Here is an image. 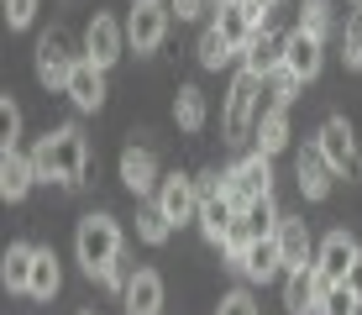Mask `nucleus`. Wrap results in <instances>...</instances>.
I'll return each mask as SVG.
<instances>
[{"label":"nucleus","instance_id":"obj_23","mask_svg":"<svg viewBox=\"0 0 362 315\" xmlns=\"http://www.w3.org/2000/svg\"><path fill=\"white\" fill-rule=\"evenodd\" d=\"M32 263H37V247H32V242H11V247H6L0 279H6L11 294H27V289H32Z\"/></svg>","mask_w":362,"mask_h":315},{"label":"nucleus","instance_id":"obj_30","mask_svg":"<svg viewBox=\"0 0 362 315\" xmlns=\"http://www.w3.org/2000/svg\"><path fill=\"white\" fill-rule=\"evenodd\" d=\"M331 16H336L331 0H305V6H299V27L315 32V37H326V32H331Z\"/></svg>","mask_w":362,"mask_h":315},{"label":"nucleus","instance_id":"obj_8","mask_svg":"<svg viewBox=\"0 0 362 315\" xmlns=\"http://www.w3.org/2000/svg\"><path fill=\"white\" fill-rule=\"evenodd\" d=\"M121 47H127V27H121L110 11H95L90 27H84V58H95L100 69H110V63L121 58Z\"/></svg>","mask_w":362,"mask_h":315},{"label":"nucleus","instance_id":"obj_42","mask_svg":"<svg viewBox=\"0 0 362 315\" xmlns=\"http://www.w3.org/2000/svg\"><path fill=\"white\" fill-rule=\"evenodd\" d=\"M357 6H362V0H357Z\"/></svg>","mask_w":362,"mask_h":315},{"label":"nucleus","instance_id":"obj_1","mask_svg":"<svg viewBox=\"0 0 362 315\" xmlns=\"http://www.w3.org/2000/svg\"><path fill=\"white\" fill-rule=\"evenodd\" d=\"M32 163H37V184H64V189H79L84 184V168H90V142H84L79 126H53L42 142L32 147Z\"/></svg>","mask_w":362,"mask_h":315},{"label":"nucleus","instance_id":"obj_16","mask_svg":"<svg viewBox=\"0 0 362 315\" xmlns=\"http://www.w3.org/2000/svg\"><path fill=\"white\" fill-rule=\"evenodd\" d=\"M236 221H242V205H236L231 195H205V200H199V231H205V242L221 247Z\"/></svg>","mask_w":362,"mask_h":315},{"label":"nucleus","instance_id":"obj_7","mask_svg":"<svg viewBox=\"0 0 362 315\" xmlns=\"http://www.w3.org/2000/svg\"><path fill=\"white\" fill-rule=\"evenodd\" d=\"M231 173V200L236 205H252V200H263V195H273V158L268 153H247L236 168H226Z\"/></svg>","mask_w":362,"mask_h":315},{"label":"nucleus","instance_id":"obj_25","mask_svg":"<svg viewBox=\"0 0 362 315\" xmlns=\"http://www.w3.org/2000/svg\"><path fill=\"white\" fill-rule=\"evenodd\" d=\"M58 284H64V268H58V258L47 247H37V263H32V289L27 294L32 299H53L58 294Z\"/></svg>","mask_w":362,"mask_h":315},{"label":"nucleus","instance_id":"obj_9","mask_svg":"<svg viewBox=\"0 0 362 315\" xmlns=\"http://www.w3.org/2000/svg\"><path fill=\"white\" fill-rule=\"evenodd\" d=\"M315 147L326 153V163H331L336 173H362V158H357V137H352V126H346V116H331L326 126H320Z\"/></svg>","mask_w":362,"mask_h":315},{"label":"nucleus","instance_id":"obj_39","mask_svg":"<svg viewBox=\"0 0 362 315\" xmlns=\"http://www.w3.org/2000/svg\"><path fill=\"white\" fill-rule=\"evenodd\" d=\"M257 6H279V0H257Z\"/></svg>","mask_w":362,"mask_h":315},{"label":"nucleus","instance_id":"obj_15","mask_svg":"<svg viewBox=\"0 0 362 315\" xmlns=\"http://www.w3.org/2000/svg\"><path fill=\"white\" fill-rule=\"evenodd\" d=\"M357 252H362V247H357L346 231H331L326 242L315 247V268H320V279H326V284H346V268L357 263Z\"/></svg>","mask_w":362,"mask_h":315},{"label":"nucleus","instance_id":"obj_12","mask_svg":"<svg viewBox=\"0 0 362 315\" xmlns=\"http://www.w3.org/2000/svg\"><path fill=\"white\" fill-rule=\"evenodd\" d=\"M158 205H163V216H168L173 226L199 221V184L184 179V173H168V179L158 184Z\"/></svg>","mask_w":362,"mask_h":315},{"label":"nucleus","instance_id":"obj_24","mask_svg":"<svg viewBox=\"0 0 362 315\" xmlns=\"http://www.w3.org/2000/svg\"><path fill=\"white\" fill-rule=\"evenodd\" d=\"M205 90H194V84H179V95H173V121H179V132H199L205 126Z\"/></svg>","mask_w":362,"mask_h":315},{"label":"nucleus","instance_id":"obj_6","mask_svg":"<svg viewBox=\"0 0 362 315\" xmlns=\"http://www.w3.org/2000/svg\"><path fill=\"white\" fill-rule=\"evenodd\" d=\"M326 279H320L315 263H299V268H284V305L289 315H320V299H326Z\"/></svg>","mask_w":362,"mask_h":315},{"label":"nucleus","instance_id":"obj_36","mask_svg":"<svg viewBox=\"0 0 362 315\" xmlns=\"http://www.w3.org/2000/svg\"><path fill=\"white\" fill-rule=\"evenodd\" d=\"M168 6H173V16H179V21H194V16H205V11H210V0H168Z\"/></svg>","mask_w":362,"mask_h":315},{"label":"nucleus","instance_id":"obj_13","mask_svg":"<svg viewBox=\"0 0 362 315\" xmlns=\"http://www.w3.org/2000/svg\"><path fill=\"white\" fill-rule=\"evenodd\" d=\"M284 63L299 74V79H315L320 74V63H326V37H315V32H305V27H294L289 37H284Z\"/></svg>","mask_w":362,"mask_h":315},{"label":"nucleus","instance_id":"obj_5","mask_svg":"<svg viewBox=\"0 0 362 315\" xmlns=\"http://www.w3.org/2000/svg\"><path fill=\"white\" fill-rule=\"evenodd\" d=\"M37 79H42L47 84V90H64V84H69V74H74V63H79V58H74V47H69V32L64 27H47L42 37H37Z\"/></svg>","mask_w":362,"mask_h":315},{"label":"nucleus","instance_id":"obj_27","mask_svg":"<svg viewBox=\"0 0 362 315\" xmlns=\"http://www.w3.org/2000/svg\"><path fill=\"white\" fill-rule=\"evenodd\" d=\"M168 231H173V221L163 216V205H158V200L136 210V236H142L147 247H163V242H168Z\"/></svg>","mask_w":362,"mask_h":315},{"label":"nucleus","instance_id":"obj_21","mask_svg":"<svg viewBox=\"0 0 362 315\" xmlns=\"http://www.w3.org/2000/svg\"><path fill=\"white\" fill-rule=\"evenodd\" d=\"M163 310V279L153 268H136L127 284V315H158Z\"/></svg>","mask_w":362,"mask_h":315},{"label":"nucleus","instance_id":"obj_10","mask_svg":"<svg viewBox=\"0 0 362 315\" xmlns=\"http://www.w3.org/2000/svg\"><path fill=\"white\" fill-rule=\"evenodd\" d=\"M32 184H37L32 153H21V147H0V200H6V205H21V200L32 195Z\"/></svg>","mask_w":362,"mask_h":315},{"label":"nucleus","instance_id":"obj_18","mask_svg":"<svg viewBox=\"0 0 362 315\" xmlns=\"http://www.w3.org/2000/svg\"><path fill=\"white\" fill-rule=\"evenodd\" d=\"M242 279H252V284H268V279H279L284 273V252H279V236H252V247H247V258H242Z\"/></svg>","mask_w":362,"mask_h":315},{"label":"nucleus","instance_id":"obj_35","mask_svg":"<svg viewBox=\"0 0 362 315\" xmlns=\"http://www.w3.org/2000/svg\"><path fill=\"white\" fill-rule=\"evenodd\" d=\"M216 315H257V305H252V294H247V289H231V294L221 299Z\"/></svg>","mask_w":362,"mask_h":315},{"label":"nucleus","instance_id":"obj_33","mask_svg":"<svg viewBox=\"0 0 362 315\" xmlns=\"http://www.w3.org/2000/svg\"><path fill=\"white\" fill-rule=\"evenodd\" d=\"M0 6H6V21H11V32L32 27V16H37V0H0Z\"/></svg>","mask_w":362,"mask_h":315},{"label":"nucleus","instance_id":"obj_26","mask_svg":"<svg viewBox=\"0 0 362 315\" xmlns=\"http://www.w3.org/2000/svg\"><path fill=\"white\" fill-rule=\"evenodd\" d=\"M194 58H199V69H221V63H231V58H236V47H231V37L221 32V27H205V32H199Z\"/></svg>","mask_w":362,"mask_h":315},{"label":"nucleus","instance_id":"obj_2","mask_svg":"<svg viewBox=\"0 0 362 315\" xmlns=\"http://www.w3.org/2000/svg\"><path fill=\"white\" fill-rule=\"evenodd\" d=\"M121 252H127V242H121V226L110 216H84L79 221V231H74V258H79V268L90 273V279H100Z\"/></svg>","mask_w":362,"mask_h":315},{"label":"nucleus","instance_id":"obj_38","mask_svg":"<svg viewBox=\"0 0 362 315\" xmlns=\"http://www.w3.org/2000/svg\"><path fill=\"white\" fill-rule=\"evenodd\" d=\"M346 289H352V294L362 299V252H357V263H352V268H346Z\"/></svg>","mask_w":362,"mask_h":315},{"label":"nucleus","instance_id":"obj_4","mask_svg":"<svg viewBox=\"0 0 362 315\" xmlns=\"http://www.w3.org/2000/svg\"><path fill=\"white\" fill-rule=\"evenodd\" d=\"M168 21H173L168 0H136L132 16H127V47L132 53H158L168 37Z\"/></svg>","mask_w":362,"mask_h":315},{"label":"nucleus","instance_id":"obj_22","mask_svg":"<svg viewBox=\"0 0 362 315\" xmlns=\"http://www.w3.org/2000/svg\"><path fill=\"white\" fill-rule=\"evenodd\" d=\"M252 142H257V153H268V158L284 153V147H289V105H268L252 126Z\"/></svg>","mask_w":362,"mask_h":315},{"label":"nucleus","instance_id":"obj_41","mask_svg":"<svg viewBox=\"0 0 362 315\" xmlns=\"http://www.w3.org/2000/svg\"><path fill=\"white\" fill-rule=\"evenodd\" d=\"M84 315H90V310H84Z\"/></svg>","mask_w":362,"mask_h":315},{"label":"nucleus","instance_id":"obj_17","mask_svg":"<svg viewBox=\"0 0 362 315\" xmlns=\"http://www.w3.org/2000/svg\"><path fill=\"white\" fill-rule=\"evenodd\" d=\"M294 179H299V195H305V200H326L336 168L326 163V153H320V147H305V153L294 158Z\"/></svg>","mask_w":362,"mask_h":315},{"label":"nucleus","instance_id":"obj_37","mask_svg":"<svg viewBox=\"0 0 362 315\" xmlns=\"http://www.w3.org/2000/svg\"><path fill=\"white\" fill-rule=\"evenodd\" d=\"M341 58H346V69H362V32H357V27L346 32V53H341Z\"/></svg>","mask_w":362,"mask_h":315},{"label":"nucleus","instance_id":"obj_40","mask_svg":"<svg viewBox=\"0 0 362 315\" xmlns=\"http://www.w3.org/2000/svg\"><path fill=\"white\" fill-rule=\"evenodd\" d=\"M357 32H362V21H357Z\"/></svg>","mask_w":362,"mask_h":315},{"label":"nucleus","instance_id":"obj_11","mask_svg":"<svg viewBox=\"0 0 362 315\" xmlns=\"http://www.w3.org/2000/svg\"><path fill=\"white\" fill-rule=\"evenodd\" d=\"M64 95L74 100V110H100L105 105V69H100L95 58H79L74 63V74H69V84H64Z\"/></svg>","mask_w":362,"mask_h":315},{"label":"nucleus","instance_id":"obj_32","mask_svg":"<svg viewBox=\"0 0 362 315\" xmlns=\"http://www.w3.org/2000/svg\"><path fill=\"white\" fill-rule=\"evenodd\" d=\"M16 137H21V110H16V100H0V147H16Z\"/></svg>","mask_w":362,"mask_h":315},{"label":"nucleus","instance_id":"obj_34","mask_svg":"<svg viewBox=\"0 0 362 315\" xmlns=\"http://www.w3.org/2000/svg\"><path fill=\"white\" fill-rule=\"evenodd\" d=\"M100 284H105V289H116V294H127V284H132V263H127V252H121V258L110 263L105 273H100Z\"/></svg>","mask_w":362,"mask_h":315},{"label":"nucleus","instance_id":"obj_14","mask_svg":"<svg viewBox=\"0 0 362 315\" xmlns=\"http://www.w3.org/2000/svg\"><path fill=\"white\" fill-rule=\"evenodd\" d=\"M121 184H127L136 200H147L158 184H163V179H158V153H153V147H136L132 142L127 153H121Z\"/></svg>","mask_w":362,"mask_h":315},{"label":"nucleus","instance_id":"obj_31","mask_svg":"<svg viewBox=\"0 0 362 315\" xmlns=\"http://www.w3.org/2000/svg\"><path fill=\"white\" fill-rule=\"evenodd\" d=\"M357 310H362V299H357L346 284H331L326 299H320V315H357Z\"/></svg>","mask_w":362,"mask_h":315},{"label":"nucleus","instance_id":"obj_3","mask_svg":"<svg viewBox=\"0 0 362 315\" xmlns=\"http://www.w3.org/2000/svg\"><path fill=\"white\" fill-rule=\"evenodd\" d=\"M263 74H252V69H242L231 79V90H226V116H221V126H226V142H247L252 137V126L257 116H263Z\"/></svg>","mask_w":362,"mask_h":315},{"label":"nucleus","instance_id":"obj_28","mask_svg":"<svg viewBox=\"0 0 362 315\" xmlns=\"http://www.w3.org/2000/svg\"><path fill=\"white\" fill-rule=\"evenodd\" d=\"M242 221L252 226V236H273L284 216H279V205H273V195H263V200H252V205L242 210Z\"/></svg>","mask_w":362,"mask_h":315},{"label":"nucleus","instance_id":"obj_20","mask_svg":"<svg viewBox=\"0 0 362 315\" xmlns=\"http://www.w3.org/2000/svg\"><path fill=\"white\" fill-rule=\"evenodd\" d=\"M284 63V37L279 32H268V27H257L252 37H247V47H242V69H252V74H268Z\"/></svg>","mask_w":362,"mask_h":315},{"label":"nucleus","instance_id":"obj_29","mask_svg":"<svg viewBox=\"0 0 362 315\" xmlns=\"http://www.w3.org/2000/svg\"><path fill=\"white\" fill-rule=\"evenodd\" d=\"M299 74L289 69V63H279V69L268 74V95H273V105H294V95H299Z\"/></svg>","mask_w":362,"mask_h":315},{"label":"nucleus","instance_id":"obj_19","mask_svg":"<svg viewBox=\"0 0 362 315\" xmlns=\"http://www.w3.org/2000/svg\"><path fill=\"white\" fill-rule=\"evenodd\" d=\"M279 252H284V268H299V263H315V236H310V226L299 216H284L279 221Z\"/></svg>","mask_w":362,"mask_h":315}]
</instances>
